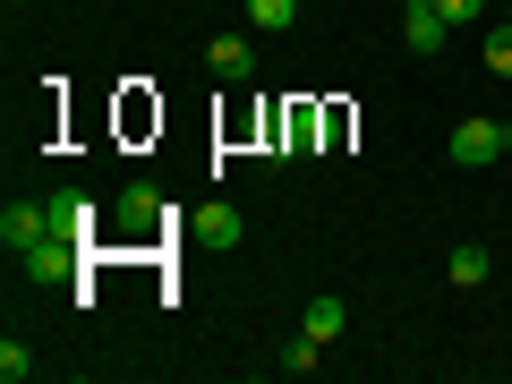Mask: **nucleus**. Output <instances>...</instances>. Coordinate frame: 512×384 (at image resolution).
Returning a JSON list of instances; mask_svg holds the SVG:
<instances>
[{
    "label": "nucleus",
    "mask_w": 512,
    "mask_h": 384,
    "mask_svg": "<svg viewBox=\"0 0 512 384\" xmlns=\"http://www.w3.org/2000/svg\"><path fill=\"white\" fill-rule=\"evenodd\" d=\"M444 154H453L461 171H478V163H495V154H504V120H487V111H470V120H461L453 137H444Z\"/></svg>",
    "instance_id": "1"
},
{
    "label": "nucleus",
    "mask_w": 512,
    "mask_h": 384,
    "mask_svg": "<svg viewBox=\"0 0 512 384\" xmlns=\"http://www.w3.org/2000/svg\"><path fill=\"white\" fill-rule=\"evenodd\" d=\"M9 9H26V0H9Z\"/></svg>",
    "instance_id": "18"
},
{
    "label": "nucleus",
    "mask_w": 512,
    "mask_h": 384,
    "mask_svg": "<svg viewBox=\"0 0 512 384\" xmlns=\"http://www.w3.org/2000/svg\"><path fill=\"white\" fill-rule=\"evenodd\" d=\"M43 231H52V205H43V197H18L9 214H0V248H9V256H26Z\"/></svg>",
    "instance_id": "4"
},
{
    "label": "nucleus",
    "mask_w": 512,
    "mask_h": 384,
    "mask_svg": "<svg viewBox=\"0 0 512 384\" xmlns=\"http://www.w3.org/2000/svg\"><path fill=\"white\" fill-rule=\"evenodd\" d=\"M120 222L128 231H154V222H163V197H154V188H120Z\"/></svg>",
    "instance_id": "11"
},
{
    "label": "nucleus",
    "mask_w": 512,
    "mask_h": 384,
    "mask_svg": "<svg viewBox=\"0 0 512 384\" xmlns=\"http://www.w3.org/2000/svg\"><path fill=\"white\" fill-rule=\"evenodd\" d=\"M26 376H35V350L9 333V342H0V384H26Z\"/></svg>",
    "instance_id": "13"
},
{
    "label": "nucleus",
    "mask_w": 512,
    "mask_h": 384,
    "mask_svg": "<svg viewBox=\"0 0 512 384\" xmlns=\"http://www.w3.org/2000/svg\"><path fill=\"white\" fill-rule=\"evenodd\" d=\"M504 154H512V120H504Z\"/></svg>",
    "instance_id": "17"
},
{
    "label": "nucleus",
    "mask_w": 512,
    "mask_h": 384,
    "mask_svg": "<svg viewBox=\"0 0 512 384\" xmlns=\"http://www.w3.org/2000/svg\"><path fill=\"white\" fill-rule=\"evenodd\" d=\"M239 9H248V26H256V35H282V26L299 18V0H239Z\"/></svg>",
    "instance_id": "12"
},
{
    "label": "nucleus",
    "mask_w": 512,
    "mask_h": 384,
    "mask_svg": "<svg viewBox=\"0 0 512 384\" xmlns=\"http://www.w3.org/2000/svg\"><path fill=\"white\" fill-rule=\"evenodd\" d=\"M188 231H197L205 239V248H239V214H231V205H197V214H188Z\"/></svg>",
    "instance_id": "6"
},
{
    "label": "nucleus",
    "mask_w": 512,
    "mask_h": 384,
    "mask_svg": "<svg viewBox=\"0 0 512 384\" xmlns=\"http://www.w3.org/2000/svg\"><path fill=\"white\" fill-rule=\"evenodd\" d=\"M205 69L231 77V86H248V77H256V43L248 35H214V43H205Z\"/></svg>",
    "instance_id": "5"
},
{
    "label": "nucleus",
    "mask_w": 512,
    "mask_h": 384,
    "mask_svg": "<svg viewBox=\"0 0 512 384\" xmlns=\"http://www.w3.org/2000/svg\"><path fill=\"white\" fill-rule=\"evenodd\" d=\"M504 18H512V0H504Z\"/></svg>",
    "instance_id": "19"
},
{
    "label": "nucleus",
    "mask_w": 512,
    "mask_h": 384,
    "mask_svg": "<svg viewBox=\"0 0 512 384\" xmlns=\"http://www.w3.org/2000/svg\"><path fill=\"white\" fill-rule=\"evenodd\" d=\"M282 367H291V376H316V367H325V342H308V333H299V342L282 350Z\"/></svg>",
    "instance_id": "15"
},
{
    "label": "nucleus",
    "mask_w": 512,
    "mask_h": 384,
    "mask_svg": "<svg viewBox=\"0 0 512 384\" xmlns=\"http://www.w3.org/2000/svg\"><path fill=\"white\" fill-rule=\"evenodd\" d=\"M436 9H444V18H453V26H470V18H487V0H436Z\"/></svg>",
    "instance_id": "16"
},
{
    "label": "nucleus",
    "mask_w": 512,
    "mask_h": 384,
    "mask_svg": "<svg viewBox=\"0 0 512 384\" xmlns=\"http://www.w3.org/2000/svg\"><path fill=\"white\" fill-rule=\"evenodd\" d=\"M299 154H316V111L308 103L282 111V154H274V163H299Z\"/></svg>",
    "instance_id": "8"
},
{
    "label": "nucleus",
    "mask_w": 512,
    "mask_h": 384,
    "mask_svg": "<svg viewBox=\"0 0 512 384\" xmlns=\"http://www.w3.org/2000/svg\"><path fill=\"white\" fill-rule=\"evenodd\" d=\"M43 205H52V222H60V231H77V239H94V205L77 197V188H52V197H43Z\"/></svg>",
    "instance_id": "10"
},
{
    "label": "nucleus",
    "mask_w": 512,
    "mask_h": 384,
    "mask_svg": "<svg viewBox=\"0 0 512 384\" xmlns=\"http://www.w3.org/2000/svg\"><path fill=\"white\" fill-rule=\"evenodd\" d=\"M342 325H350V308H342V299H333V291H316L308 308H299V333H308V342H333V333H342Z\"/></svg>",
    "instance_id": "7"
},
{
    "label": "nucleus",
    "mask_w": 512,
    "mask_h": 384,
    "mask_svg": "<svg viewBox=\"0 0 512 384\" xmlns=\"http://www.w3.org/2000/svg\"><path fill=\"white\" fill-rule=\"evenodd\" d=\"M402 43H410L419 60H436L444 43H453V18H444L436 0H410V9H402Z\"/></svg>",
    "instance_id": "3"
},
{
    "label": "nucleus",
    "mask_w": 512,
    "mask_h": 384,
    "mask_svg": "<svg viewBox=\"0 0 512 384\" xmlns=\"http://www.w3.org/2000/svg\"><path fill=\"white\" fill-rule=\"evenodd\" d=\"M444 274H453V282H461V291H478V282H487V274H495V256H487V248H478V239H461V248H453V256H444Z\"/></svg>",
    "instance_id": "9"
},
{
    "label": "nucleus",
    "mask_w": 512,
    "mask_h": 384,
    "mask_svg": "<svg viewBox=\"0 0 512 384\" xmlns=\"http://www.w3.org/2000/svg\"><path fill=\"white\" fill-rule=\"evenodd\" d=\"M487 69H495V77H512V18H495V26H487Z\"/></svg>",
    "instance_id": "14"
},
{
    "label": "nucleus",
    "mask_w": 512,
    "mask_h": 384,
    "mask_svg": "<svg viewBox=\"0 0 512 384\" xmlns=\"http://www.w3.org/2000/svg\"><path fill=\"white\" fill-rule=\"evenodd\" d=\"M77 248H86V239H77V231H60V222H52V231H43L35 248L18 256V265H26V274H43V282H60V274H77Z\"/></svg>",
    "instance_id": "2"
}]
</instances>
